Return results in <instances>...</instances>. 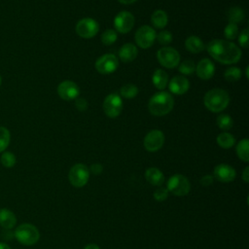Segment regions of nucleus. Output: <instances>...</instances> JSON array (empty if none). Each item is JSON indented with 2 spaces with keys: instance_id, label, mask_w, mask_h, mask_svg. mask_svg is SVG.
Wrapping results in <instances>:
<instances>
[{
  "instance_id": "obj_1",
  "label": "nucleus",
  "mask_w": 249,
  "mask_h": 249,
  "mask_svg": "<svg viewBox=\"0 0 249 249\" xmlns=\"http://www.w3.org/2000/svg\"><path fill=\"white\" fill-rule=\"evenodd\" d=\"M206 50L214 59L223 64L236 63L241 57L240 49L231 41L214 39L207 44Z\"/></svg>"
},
{
  "instance_id": "obj_2",
  "label": "nucleus",
  "mask_w": 249,
  "mask_h": 249,
  "mask_svg": "<svg viewBox=\"0 0 249 249\" xmlns=\"http://www.w3.org/2000/svg\"><path fill=\"white\" fill-rule=\"evenodd\" d=\"M174 106V99L169 92L160 91L155 93L149 100L148 109L154 116L161 117L168 114Z\"/></svg>"
},
{
  "instance_id": "obj_3",
  "label": "nucleus",
  "mask_w": 249,
  "mask_h": 249,
  "mask_svg": "<svg viewBox=\"0 0 249 249\" xmlns=\"http://www.w3.org/2000/svg\"><path fill=\"white\" fill-rule=\"evenodd\" d=\"M203 103L209 111L219 113L228 107L230 103V95L223 89H212L205 93Z\"/></svg>"
},
{
  "instance_id": "obj_4",
  "label": "nucleus",
  "mask_w": 249,
  "mask_h": 249,
  "mask_svg": "<svg viewBox=\"0 0 249 249\" xmlns=\"http://www.w3.org/2000/svg\"><path fill=\"white\" fill-rule=\"evenodd\" d=\"M14 236L20 244L31 246L38 242L40 238V232L34 225L24 223L16 228Z\"/></svg>"
},
{
  "instance_id": "obj_5",
  "label": "nucleus",
  "mask_w": 249,
  "mask_h": 249,
  "mask_svg": "<svg viewBox=\"0 0 249 249\" xmlns=\"http://www.w3.org/2000/svg\"><path fill=\"white\" fill-rule=\"evenodd\" d=\"M166 189L174 196H184L189 194L191 190V183L184 175L174 174L169 177L166 184Z\"/></svg>"
},
{
  "instance_id": "obj_6",
  "label": "nucleus",
  "mask_w": 249,
  "mask_h": 249,
  "mask_svg": "<svg viewBox=\"0 0 249 249\" xmlns=\"http://www.w3.org/2000/svg\"><path fill=\"white\" fill-rule=\"evenodd\" d=\"M89 174V169L86 164L76 163L69 170L68 180L73 187L82 188L88 183Z\"/></svg>"
},
{
  "instance_id": "obj_7",
  "label": "nucleus",
  "mask_w": 249,
  "mask_h": 249,
  "mask_svg": "<svg viewBox=\"0 0 249 249\" xmlns=\"http://www.w3.org/2000/svg\"><path fill=\"white\" fill-rule=\"evenodd\" d=\"M157 57L160 65L165 68H174L179 64L180 54L171 47H163L157 53Z\"/></svg>"
},
{
  "instance_id": "obj_8",
  "label": "nucleus",
  "mask_w": 249,
  "mask_h": 249,
  "mask_svg": "<svg viewBox=\"0 0 249 249\" xmlns=\"http://www.w3.org/2000/svg\"><path fill=\"white\" fill-rule=\"evenodd\" d=\"M76 33L85 39L94 37L99 31V25L97 21L90 18H85L80 19L75 27Z\"/></svg>"
},
{
  "instance_id": "obj_9",
  "label": "nucleus",
  "mask_w": 249,
  "mask_h": 249,
  "mask_svg": "<svg viewBox=\"0 0 249 249\" xmlns=\"http://www.w3.org/2000/svg\"><path fill=\"white\" fill-rule=\"evenodd\" d=\"M123 110L122 97L117 93L108 94L103 101V111L109 118L118 117Z\"/></svg>"
},
{
  "instance_id": "obj_10",
  "label": "nucleus",
  "mask_w": 249,
  "mask_h": 249,
  "mask_svg": "<svg viewBox=\"0 0 249 249\" xmlns=\"http://www.w3.org/2000/svg\"><path fill=\"white\" fill-rule=\"evenodd\" d=\"M156 37L155 29L149 25H142L135 32V42L142 49L150 48L154 44Z\"/></svg>"
},
{
  "instance_id": "obj_11",
  "label": "nucleus",
  "mask_w": 249,
  "mask_h": 249,
  "mask_svg": "<svg viewBox=\"0 0 249 249\" xmlns=\"http://www.w3.org/2000/svg\"><path fill=\"white\" fill-rule=\"evenodd\" d=\"M119 65L118 58L113 53H105L97 58L95 61V68L100 74L113 73Z\"/></svg>"
},
{
  "instance_id": "obj_12",
  "label": "nucleus",
  "mask_w": 249,
  "mask_h": 249,
  "mask_svg": "<svg viewBox=\"0 0 249 249\" xmlns=\"http://www.w3.org/2000/svg\"><path fill=\"white\" fill-rule=\"evenodd\" d=\"M164 143V134L159 129L149 131L144 138V147L148 152L159 151Z\"/></svg>"
},
{
  "instance_id": "obj_13",
  "label": "nucleus",
  "mask_w": 249,
  "mask_h": 249,
  "mask_svg": "<svg viewBox=\"0 0 249 249\" xmlns=\"http://www.w3.org/2000/svg\"><path fill=\"white\" fill-rule=\"evenodd\" d=\"M134 25V17L127 11L120 12L114 18V26L120 33L129 32Z\"/></svg>"
},
{
  "instance_id": "obj_14",
  "label": "nucleus",
  "mask_w": 249,
  "mask_h": 249,
  "mask_svg": "<svg viewBox=\"0 0 249 249\" xmlns=\"http://www.w3.org/2000/svg\"><path fill=\"white\" fill-rule=\"evenodd\" d=\"M57 94L64 100H74L79 96L80 89L74 82L65 80L58 85Z\"/></svg>"
},
{
  "instance_id": "obj_15",
  "label": "nucleus",
  "mask_w": 249,
  "mask_h": 249,
  "mask_svg": "<svg viewBox=\"0 0 249 249\" xmlns=\"http://www.w3.org/2000/svg\"><path fill=\"white\" fill-rule=\"evenodd\" d=\"M213 174H214L213 176L214 179H217L218 181L223 183L231 182L234 180L236 176L235 169L227 163H220L216 165L214 167Z\"/></svg>"
},
{
  "instance_id": "obj_16",
  "label": "nucleus",
  "mask_w": 249,
  "mask_h": 249,
  "mask_svg": "<svg viewBox=\"0 0 249 249\" xmlns=\"http://www.w3.org/2000/svg\"><path fill=\"white\" fill-rule=\"evenodd\" d=\"M215 72V66L213 62L208 58H202L196 65V73L201 80H209L213 77Z\"/></svg>"
},
{
  "instance_id": "obj_17",
  "label": "nucleus",
  "mask_w": 249,
  "mask_h": 249,
  "mask_svg": "<svg viewBox=\"0 0 249 249\" xmlns=\"http://www.w3.org/2000/svg\"><path fill=\"white\" fill-rule=\"evenodd\" d=\"M168 88L169 90L174 94H184L188 91L190 88V84L187 78L181 75L174 76L169 82H168Z\"/></svg>"
},
{
  "instance_id": "obj_18",
  "label": "nucleus",
  "mask_w": 249,
  "mask_h": 249,
  "mask_svg": "<svg viewBox=\"0 0 249 249\" xmlns=\"http://www.w3.org/2000/svg\"><path fill=\"white\" fill-rule=\"evenodd\" d=\"M137 53V48L131 43H126L121 47L119 51V57L124 62H130L136 58Z\"/></svg>"
},
{
  "instance_id": "obj_19",
  "label": "nucleus",
  "mask_w": 249,
  "mask_h": 249,
  "mask_svg": "<svg viewBox=\"0 0 249 249\" xmlns=\"http://www.w3.org/2000/svg\"><path fill=\"white\" fill-rule=\"evenodd\" d=\"M17 224V217L8 208L0 209V226L5 230H12Z\"/></svg>"
},
{
  "instance_id": "obj_20",
  "label": "nucleus",
  "mask_w": 249,
  "mask_h": 249,
  "mask_svg": "<svg viewBox=\"0 0 249 249\" xmlns=\"http://www.w3.org/2000/svg\"><path fill=\"white\" fill-rule=\"evenodd\" d=\"M146 180L153 186H161L164 182L163 173L157 167H150L145 172Z\"/></svg>"
},
{
  "instance_id": "obj_21",
  "label": "nucleus",
  "mask_w": 249,
  "mask_h": 249,
  "mask_svg": "<svg viewBox=\"0 0 249 249\" xmlns=\"http://www.w3.org/2000/svg\"><path fill=\"white\" fill-rule=\"evenodd\" d=\"M185 47L190 53H198L204 50L203 42L200 40V38L195 35H192L186 39Z\"/></svg>"
},
{
  "instance_id": "obj_22",
  "label": "nucleus",
  "mask_w": 249,
  "mask_h": 249,
  "mask_svg": "<svg viewBox=\"0 0 249 249\" xmlns=\"http://www.w3.org/2000/svg\"><path fill=\"white\" fill-rule=\"evenodd\" d=\"M153 85L158 89H164L168 83V75L167 73L162 69H157L152 77Z\"/></svg>"
},
{
  "instance_id": "obj_23",
  "label": "nucleus",
  "mask_w": 249,
  "mask_h": 249,
  "mask_svg": "<svg viewBox=\"0 0 249 249\" xmlns=\"http://www.w3.org/2000/svg\"><path fill=\"white\" fill-rule=\"evenodd\" d=\"M151 21L154 27L161 29L166 26L167 21H168V17L166 13L162 10H156L151 17Z\"/></svg>"
},
{
  "instance_id": "obj_24",
  "label": "nucleus",
  "mask_w": 249,
  "mask_h": 249,
  "mask_svg": "<svg viewBox=\"0 0 249 249\" xmlns=\"http://www.w3.org/2000/svg\"><path fill=\"white\" fill-rule=\"evenodd\" d=\"M227 17L230 22L238 24L241 23L245 18V13L241 8L238 7H231L228 10Z\"/></svg>"
},
{
  "instance_id": "obj_25",
  "label": "nucleus",
  "mask_w": 249,
  "mask_h": 249,
  "mask_svg": "<svg viewBox=\"0 0 249 249\" xmlns=\"http://www.w3.org/2000/svg\"><path fill=\"white\" fill-rule=\"evenodd\" d=\"M217 144L224 149H230L235 144V138L229 132H222L216 138Z\"/></svg>"
},
{
  "instance_id": "obj_26",
  "label": "nucleus",
  "mask_w": 249,
  "mask_h": 249,
  "mask_svg": "<svg viewBox=\"0 0 249 249\" xmlns=\"http://www.w3.org/2000/svg\"><path fill=\"white\" fill-rule=\"evenodd\" d=\"M248 150H249V141L247 138L240 140L238 142V144L236 145V155L241 160H243L245 162H247L249 160Z\"/></svg>"
},
{
  "instance_id": "obj_27",
  "label": "nucleus",
  "mask_w": 249,
  "mask_h": 249,
  "mask_svg": "<svg viewBox=\"0 0 249 249\" xmlns=\"http://www.w3.org/2000/svg\"><path fill=\"white\" fill-rule=\"evenodd\" d=\"M120 93L122 97L125 99H131L138 94V89L132 84H126L121 88Z\"/></svg>"
},
{
  "instance_id": "obj_28",
  "label": "nucleus",
  "mask_w": 249,
  "mask_h": 249,
  "mask_svg": "<svg viewBox=\"0 0 249 249\" xmlns=\"http://www.w3.org/2000/svg\"><path fill=\"white\" fill-rule=\"evenodd\" d=\"M11 141V134L7 127L0 126V153L5 152Z\"/></svg>"
},
{
  "instance_id": "obj_29",
  "label": "nucleus",
  "mask_w": 249,
  "mask_h": 249,
  "mask_svg": "<svg viewBox=\"0 0 249 249\" xmlns=\"http://www.w3.org/2000/svg\"><path fill=\"white\" fill-rule=\"evenodd\" d=\"M224 77L225 79L228 81V82H231V83H233V82H236L240 79L241 77V70L238 68V67H234V66H231V67H229L225 73H224Z\"/></svg>"
},
{
  "instance_id": "obj_30",
  "label": "nucleus",
  "mask_w": 249,
  "mask_h": 249,
  "mask_svg": "<svg viewBox=\"0 0 249 249\" xmlns=\"http://www.w3.org/2000/svg\"><path fill=\"white\" fill-rule=\"evenodd\" d=\"M233 124L232 119L226 114H221L217 118V125L219 126L220 129L222 130H229L231 128Z\"/></svg>"
},
{
  "instance_id": "obj_31",
  "label": "nucleus",
  "mask_w": 249,
  "mask_h": 249,
  "mask_svg": "<svg viewBox=\"0 0 249 249\" xmlns=\"http://www.w3.org/2000/svg\"><path fill=\"white\" fill-rule=\"evenodd\" d=\"M0 161L3 166L7 168H11L16 164L17 159L12 152H3L0 158Z\"/></svg>"
},
{
  "instance_id": "obj_32",
  "label": "nucleus",
  "mask_w": 249,
  "mask_h": 249,
  "mask_svg": "<svg viewBox=\"0 0 249 249\" xmlns=\"http://www.w3.org/2000/svg\"><path fill=\"white\" fill-rule=\"evenodd\" d=\"M196 71V64L193 60L187 59L180 63L179 72L183 75H192Z\"/></svg>"
},
{
  "instance_id": "obj_33",
  "label": "nucleus",
  "mask_w": 249,
  "mask_h": 249,
  "mask_svg": "<svg viewBox=\"0 0 249 249\" xmlns=\"http://www.w3.org/2000/svg\"><path fill=\"white\" fill-rule=\"evenodd\" d=\"M116 40H117V32L113 29H107L101 35V42L106 46L114 44Z\"/></svg>"
},
{
  "instance_id": "obj_34",
  "label": "nucleus",
  "mask_w": 249,
  "mask_h": 249,
  "mask_svg": "<svg viewBox=\"0 0 249 249\" xmlns=\"http://www.w3.org/2000/svg\"><path fill=\"white\" fill-rule=\"evenodd\" d=\"M224 35L228 40H233L238 35V26L237 24L229 22L224 29Z\"/></svg>"
},
{
  "instance_id": "obj_35",
  "label": "nucleus",
  "mask_w": 249,
  "mask_h": 249,
  "mask_svg": "<svg viewBox=\"0 0 249 249\" xmlns=\"http://www.w3.org/2000/svg\"><path fill=\"white\" fill-rule=\"evenodd\" d=\"M156 38L160 45H168L172 41V34L167 30H163L160 31Z\"/></svg>"
},
{
  "instance_id": "obj_36",
  "label": "nucleus",
  "mask_w": 249,
  "mask_h": 249,
  "mask_svg": "<svg viewBox=\"0 0 249 249\" xmlns=\"http://www.w3.org/2000/svg\"><path fill=\"white\" fill-rule=\"evenodd\" d=\"M168 190L166 188H163V187H160L158 189H156V191L154 192V198L157 200V201H163L167 198L168 196Z\"/></svg>"
},
{
  "instance_id": "obj_37",
  "label": "nucleus",
  "mask_w": 249,
  "mask_h": 249,
  "mask_svg": "<svg viewBox=\"0 0 249 249\" xmlns=\"http://www.w3.org/2000/svg\"><path fill=\"white\" fill-rule=\"evenodd\" d=\"M248 35H249L248 28L243 29L240 32V34L238 35V43L242 48H247L248 47Z\"/></svg>"
},
{
  "instance_id": "obj_38",
  "label": "nucleus",
  "mask_w": 249,
  "mask_h": 249,
  "mask_svg": "<svg viewBox=\"0 0 249 249\" xmlns=\"http://www.w3.org/2000/svg\"><path fill=\"white\" fill-rule=\"evenodd\" d=\"M75 106L79 111H85L88 108V102L86 99L81 98V97H77L75 99Z\"/></svg>"
},
{
  "instance_id": "obj_39",
  "label": "nucleus",
  "mask_w": 249,
  "mask_h": 249,
  "mask_svg": "<svg viewBox=\"0 0 249 249\" xmlns=\"http://www.w3.org/2000/svg\"><path fill=\"white\" fill-rule=\"evenodd\" d=\"M214 182V177L212 175H204L200 178L199 183L203 186V187H209L210 185H212Z\"/></svg>"
},
{
  "instance_id": "obj_40",
  "label": "nucleus",
  "mask_w": 249,
  "mask_h": 249,
  "mask_svg": "<svg viewBox=\"0 0 249 249\" xmlns=\"http://www.w3.org/2000/svg\"><path fill=\"white\" fill-rule=\"evenodd\" d=\"M89 172H91L94 175H99L103 171V166L100 163H93L89 168Z\"/></svg>"
},
{
  "instance_id": "obj_41",
  "label": "nucleus",
  "mask_w": 249,
  "mask_h": 249,
  "mask_svg": "<svg viewBox=\"0 0 249 249\" xmlns=\"http://www.w3.org/2000/svg\"><path fill=\"white\" fill-rule=\"evenodd\" d=\"M242 179L245 183L249 182V166H246L242 172Z\"/></svg>"
},
{
  "instance_id": "obj_42",
  "label": "nucleus",
  "mask_w": 249,
  "mask_h": 249,
  "mask_svg": "<svg viewBox=\"0 0 249 249\" xmlns=\"http://www.w3.org/2000/svg\"><path fill=\"white\" fill-rule=\"evenodd\" d=\"M84 249H100V247L95 243H90V244H88L87 246H85Z\"/></svg>"
},
{
  "instance_id": "obj_43",
  "label": "nucleus",
  "mask_w": 249,
  "mask_h": 249,
  "mask_svg": "<svg viewBox=\"0 0 249 249\" xmlns=\"http://www.w3.org/2000/svg\"><path fill=\"white\" fill-rule=\"evenodd\" d=\"M120 3L122 4H124V5H129V4H132L134 2H136L137 0H118Z\"/></svg>"
},
{
  "instance_id": "obj_44",
  "label": "nucleus",
  "mask_w": 249,
  "mask_h": 249,
  "mask_svg": "<svg viewBox=\"0 0 249 249\" xmlns=\"http://www.w3.org/2000/svg\"><path fill=\"white\" fill-rule=\"evenodd\" d=\"M0 249H12V248L7 243L0 242Z\"/></svg>"
},
{
  "instance_id": "obj_45",
  "label": "nucleus",
  "mask_w": 249,
  "mask_h": 249,
  "mask_svg": "<svg viewBox=\"0 0 249 249\" xmlns=\"http://www.w3.org/2000/svg\"><path fill=\"white\" fill-rule=\"evenodd\" d=\"M245 74H246V77L249 78V75H248V67H246V71H245Z\"/></svg>"
},
{
  "instance_id": "obj_46",
  "label": "nucleus",
  "mask_w": 249,
  "mask_h": 249,
  "mask_svg": "<svg viewBox=\"0 0 249 249\" xmlns=\"http://www.w3.org/2000/svg\"><path fill=\"white\" fill-rule=\"evenodd\" d=\"M1 84H2V78H1V76H0V87H1Z\"/></svg>"
}]
</instances>
